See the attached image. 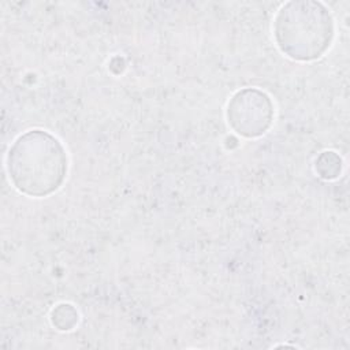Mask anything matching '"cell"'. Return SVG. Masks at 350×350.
<instances>
[{
    "mask_svg": "<svg viewBox=\"0 0 350 350\" xmlns=\"http://www.w3.org/2000/svg\"><path fill=\"white\" fill-rule=\"evenodd\" d=\"M332 19L319 3H288L275 21V38L283 53L297 60L320 57L331 44Z\"/></svg>",
    "mask_w": 350,
    "mask_h": 350,
    "instance_id": "7a4b0ae2",
    "label": "cell"
},
{
    "mask_svg": "<svg viewBox=\"0 0 350 350\" xmlns=\"http://www.w3.org/2000/svg\"><path fill=\"white\" fill-rule=\"evenodd\" d=\"M66 171L67 159L62 144L45 131H29L10 149V178L16 189L29 196L52 193L62 185Z\"/></svg>",
    "mask_w": 350,
    "mask_h": 350,
    "instance_id": "6da1fadb",
    "label": "cell"
}]
</instances>
